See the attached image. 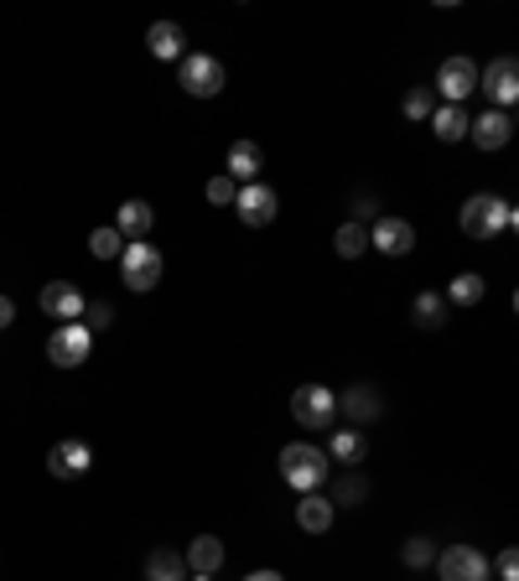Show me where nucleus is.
Wrapping results in <instances>:
<instances>
[{"mask_svg": "<svg viewBox=\"0 0 519 581\" xmlns=\"http://www.w3.org/2000/svg\"><path fill=\"white\" fill-rule=\"evenodd\" d=\"M328 467H332L328 452H317V446H307V442L281 446V478L296 493H317V489H322V483H328Z\"/></svg>", "mask_w": 519, "mask_h": 581, "instance_id": "1", "label": "nucleus"}, {"mask_svg": "<svg viewBox=\"0 0 519 581\" xmlns=\"http://www.w3.org/2000/svg\"><path fill=\"white\" fill-rule=\"evenodd\" d=\"M457 224L468 239H498V233L509 229V203L498 198V192H472L463 213H457Z\"/></svg>", "mask_w": 519, "mask_h": 581, "instance_id": "2", "label": "nucleus"}, {"mask_svg": "<svg viewBox=\"0 0 519 581\" xmlns=\"http://www.w3.org/2000/svg\"><path fill=\"white\" fill-rule=\"evenodd\" d=\"M162 250H151L145 239H136V244H125V255H119V280L136 291V296H145V291H156V280H162Z\"/></svg>", "mask_w": 519, "mask_h": 581, "instance_id": "3", "label": "nucleus"}, {"mask_svg": "<svg viewBox=\"0 0 519 581\" xmlns=\"http://www.w3.org/2000/svg\"><path fill=\"white\" fill-rule=\"evenodd\" d=\"M89 353H94V332H89V323H63L48 338V358L58 364V369H78V364H89Z\"/></svg>", "mask_w": 519, "mask_h": 581, "instance_id": "4", "label": "nucleus"}, {"mask_svg": "<svg viewBox=\"0 0 519 581\" xmlns=\"http://www.w3.org/2000/svg\"><path fill=\"white\" fill-rule=\"evenodd\" d=\"M291 416L302 420L307 431H328L332 420H338V395H332L328 384H302L291 395Z\"/></svg>", "mask_w": 519, "mask_h": 581, "instance_id": "5", "label": "nucleus"}, {"mask_svg": "<svg viewBox=\"0 0 519 581\" xmlns=\"http://www.w3.org/2000/svg\"><path fill=\"white\" fill-rule=\"evenodd\" d=\"M494 571V560L483 556L478 545H447V551H436V577L442 581H489Z\"/></svg>", "mask_w": 519, "mask_h": 581, "instance_id": "6", "label": "nucleus"}, {"mask_svg": "<svg viewBox=\"0 0 519 581\" xmlns=\"http://www.w3.org/2000/svg\"><path fill=\"white\" fill-rule=\"evenodd\" d=\"M478 89L489 93V104L509 115V104H519V58H494L478 73Z\"/></svg>", "mask_w": 519, "mask_h": 581, "instance_id": "7", "label": "nucleus"}, {"mask_svg": "<svg viewBox=\"0 0 519 581\" xmlns=\"http://www.w3.org/2000/svg\"><path fill=\"white\" fill-rule=\"evenodd\" d=\"M182 89H188L192 99L224 93V63L208 58V52H188V58H182Z\"/></svg>", "mask_w": 519, "mask_h": 581, "instance_id": "8", "label": "nucleus"}, {"mask_svg": "<svg viewBox=\"0 0 519 581\" xmlns=\"http://www.w3.org/2000/svg\"><path fill=\"white\" fill-rule=\"evenodd\" d=\"M37 306H42L48 317H58V327H63V323H78V317L89 312L84 291H78L73 280H48V286H42V296H37Z\"/></svg>", "mask_w": 519, "mask_h": 581, "instance_id": "9", "label": "nucleus"}, {"mask_svg": "<svg viewBox=\"0 0 519 581\" xmlns=\"http://www.w3.org/2000/svg\"><path fill=\"white\" fill-rule=\"evenodd\" d=\"M239 218L250 224V229H265V224H276V213H281V198L270 192L265 182H250V187H239Z\"/></svg>", "mask_w": 519, "mask_h": 581, "instance_id": "10", "label": "nucleus"}, {"mask_svg": "<svg viewBox=\"0 0 519 581\" xmlns=\"http://www.w3.org/2000/svg\"><path fill=\"white\" fill-rule=\"evenodd\" d=\"M436 89L447 104H468V93L478 89V68H472V58H447L442 68H436Z\"/></svg>", "mask_w": 519, "mask_h": 581, "instance_id": "11", "label": "nucleus"}, {"mask_svg": "<svg viewBox=\"0 0 519 581\" xmlns=\"http://www.w3.org/2000/svg\"><path fill=\"white\" fill-rule=\"evenodd\" d=\"M94 467V446L78 442V437H68V442H58L48 452V472L52 478H84Z\"/></svg>", "mask_w": 519, "mask_h": 581, "instance_id": "12", "label": "nucleus"}, {"mask_svg": "<svg viewBox=\"0 0 519 581\" xmlns=\"http://www.w3.org/2000/svg\"><path fill=\"white\" fill-rule=\"evenodd\" d=\"M369 244H375L379 255L401 260L416 250V229L405 224V218H375V229H369Z\"/></svg>", "mask_w": 519, "mask_h": 581, "instance_id": "13", "label": "nucleus"}, {"mask_svg": "<svg viewBox=\"0 0 519 581\" xmlns=\"http://www.w3.org/2000/svg\"><path fill=\"white\" fill-rule=\"evenodd\" d=\"M468 136L478 151H504L509 146V136H515V119L504 115V110H489V115H478L468 125Z\"/></svg>", "mask_w": 519, "mask_h": 581, "instance_id": "14", "label": "nucleus"}, {"mask_svg": "<svg viewBox=\"0 0 519 581\" xmlns=\"http://www.w3.org/2000/svg\"><path fill=\"white\" fill-rule=\"evenodd\" d=\"M145 47H151V58H162V63L188 58V37H182V26L177 22H156L151 31H145Z\"/></svg>", "mask_w": 519, "mask_h": 581, "instance_id": "15", "label": "nucleus"}, {"mask_svg": "<svg viewBox=\"0 0 519 581\" xmlns=\"http://www.w3.org/2000/svg\"><path fill=\"white\" fill-rule=\"evenodd\" d=\"M151 224H156V213H151V203H141V198L119 203L115 229H119V239H125V244H136V239H145V233H151Z\"/></svg>", "mask_w": 519, "mask_h": 581, "instance_id": "16", "label": "nucleus"}, {"mask_svg": "<svg viewBox=\"0 0 519 581\" xmlns=\"http://www.w3.org/2000/svg\"><path fill=\"white\" fill-rule=\"evenodd\" d=\"M332 514H338V504H332V498H322V493H302V504H296V525H302L307 535H328Z\"/></svg>", "mask_w": 519, "mask_h": 581, "instance_id": "17", "label": "nucleus"}, {"mask_svg": "<svg viewBox=\"0 0 519 581\" xmlns=\"http://www.w3.org/2000/svg\"><path fill=\"white\" fill-rule=\"evenodd\" d=\"M224 166H229V177H235V182L250 187L260 177V166H265V151H260L255 140H235V146H229V162H224Z\"/></svg>", "mask_w": 519, "mask_h": 581, "instance_id": "18", "label": "nucleus"}, {"mask_svg": "<svg viewBox=\"0 0 519 581\" xmlns=\"http://www.w3.org/2000/svg\"><path fill=\"white\" fill-rule=\"evenodd\" d=\"M218 566H224V540L218 535H198L188 545V571L192 577H218Z\"/></svg>", "mask_w": 519, "mask_h": 581, "instance_id": "19", "label": "nucleus"}, {"mask_svg": "<svg viewBox=\"0 0 519 581\" xmlns=\"http://www.w3.org/2000/svg\"><path fill=\"white\" fill-rule=\"evenodd\" d=\"M338 405H343V416L358 420V426H369V420L384 416V400H379L369 384H354V390H343V400H338Z\"/></svg>", "mask_w": 519, "mask_h": 581, "instance_id": "20", "label": "nucleus"}, {"mask_svg": "<svg viewBox=\"0 0 519 581\" xmlns=\"http://www.w3.org/2000/svg\"><path fill=\"white\" fill-rule=\"evenodd\" d=\"M145 581H188V556L156 545V551L145 556Z\"/></svg>", "mask_w": 519, "mask_h": 581, "instance_id": "21", "label": "nucleus"}, {"mask_svg": "<svg viewBox=\"0 0 519 581\" xmlns=\"http://www.w3.org/2000/svg\"><path fill=\"white\" fill-rule=\"evenodd\" d=\"M468 104H436V115H431V130H436V140H463L468 136Z\"/></svg>", "mask_w": 519, "mask_h": 581, "instance_id": "22", "label": "nucleus"}, {"mask_svg": "<svg viewBox=\"0 0 519 581\" xmlns=\"http://www.w3.org/2000/svg\"><path fill=\"white\" fill-rule=\"evenodd\" d=\"M410 317H416V327L436 332V327L447 323V296H436V291H421V296L410 302Z\"/></svg>", "mask_w": 519, "mask_h": 581, "instance_id": "23", "label": "nucleus"}, {"mask_svg": "<svg viewBox=\"0 0 519 581\" xmlns=\"http://www.w3.org/2000/svg\"><path fill=\"white\" fill-rule=\"evenodd\" d=\"M332 250L343 260H358L364 250H369V229L358 224V218H349V224H338V233H332Z\"/></svg>", "mask_w": 519, "mask_h": 581, "instance_id": "24", "label": "nucleus"}, {"mask_svg": "<svg viewBox=\"0 0 519 581\" xmlns=\"http://www.w3.org/2000/svg\"><path fill=\"white\" fill-rule=\"evenodd\" d=\"M401 110H405V119H431L436 115V89H431V84H416V89L401 99Z\"/></svg>", "mask_w": 519, "mask_h": 581, "instance_id": "25", "label": "nucleus"}, {"mask_svg": "<svg viewBox=\"0 0 519 581\" xmlns=\"http://www.w3.org/2000/svg\"><path fill=\"white\" fill-rule=\"evenodd\" d=\"M328 457H338V463H358V457H364V437L349 431V426H338L332 442H328Z\"/></svg>", "mask_w": 519, "mask_h": 581, "instance_id": "26", "label": "nucleus"}, {"mask_svg": "<svg viewBox=\"0 0 519 581\" xmlns=\"http://www.w3.org/2000/svg\"><path fill=\"white\" fill-rule=\"evenodd\" d=\"M401 560L410 566V571H426V566H436V545H431L426 535H410L401 545Z\"/></svg>", "mask_w": 519, "mask_h": 581, "instance_id": "27", "label": "nucleus"}, {"mask_svg": "<svg viewBox=\"0 0 519 581\" xmlns=\"http://www.w3.org/2000/svg\"><path fill=\"white\" fill-rule=\"evenodd\" d=\"M447 302L478 306V302H483V276H472V270H468V276H457V280L447 286Z\"/></svg>", "mask_w": 519, "mask_h": 581, "instance_id": "28", "label": "nucleus"}, {"mask_svg": "<svg viewBox=\"0 0 519 581\" xmlns=\"http://www.w3.org/2000/svg\"><path fill=\"white\" fill-rule=\"evenodd\" d=\"M89 250H94V260H119L125 255V239H119V229H94L89 233Z\"/></svg>", "mask_w": 519, "mask_h": 581, "instance_id": "29", "label": "nucleus"}, {"mask_svg": "<svg viewBox=\"0 0 519 581\" xmlns=\"http://www.w3.org/2000/svg\"><path fill=\"white\" fill-rule=\"evenodd\" d=\"M208 203H218V209H224V203H239V187H235L229 172H218V177L208 182Z\"/></svg>", "mask_w": 519, "mask_h": 581, "instance_id": "30", "label": "nucleus"}, {"mask_svg": "<svg viewBox=\"0 0 519 581\" xmlns=\"http://www.w3.org/2000/svg\"><path fill=\"white\" fill-rule=\"evenodd\" d=\"M364 493H369V483H364V478H343V483H338V493H332V504H349V509H354V504H364Z\"/></svg>", "mask_w": 519, "mask_h": 581, "instance_id": "31", "label": "nucleus"}, {"mask_svg": "<svg viewBox=\"0 0 519 581\" xmlns=\"http://www.w3.org/2000/svg\"><path fill=\"white\" fill-rule=\"evenodd\" d=\"M494 571H498L504 581H519V545H504V551H498Z\"/></svg>", "mask_w": 519, "mask_h": 581, "instance_id": "32", "label": "nucleus"}, {"mask_svg": "<svg viewBox=\"0 0 519 581\" xmlns=\"http://www.w3.org/2000/svg\"><path fill=\"white\" fill-rule=\"evenodd\" d=\"M115 323V312H110V306L99 302V306H89V332H99V327H110Z\"/></svg>", "mask_w": 519, "mask_h": 581, "instance_id": "33", "label": "nucleus"}, {"mask_svg": "<svg viewBox=\"0 0 519 581\" xmlns=\"http://www.w3.org/2000/svg\"><path fill=\"white\" fill-rule=\"evenodd\" d=\"M16 323V306H11V296H0V327Z\"/></svg>", "mask_w": 519, "mask_h": 581, "instance_id": "34", "label": "nucleus"}, {"mask_svg": "<svg viewBox=\"0 0 519 581\" xmlns=\"http://www.w3.org/2000/svg\"><path fill=\"white\" fill-rule=\"evenodd\" d=\"M244 581H286V577H281V571H250Z\"/></svg>", "mask_w": 519, "mask_h": 581, "instance_id": "35", "label": "nucleus"}, {"mask_svg": "<svg viewBox=\"0 0 519 581\" xmlns=\"http://www.w3.org/2000/svg\"><path fill=\"white\" fill-rule=\"evenodd\" d=\"M509 229L519 233V203H515V209H509Z\"/></svg>", "mask_w": 519, "mask_h": 581, "instance_id": "36", "label": "nucleus"}, {"mask_svg": "<svg viewBox=\"0 0 519 581\" xmlns=\"http://www.w3.org/2000/svg\"><path fill=\"white\" fill-rule=\"evenodd\" d=\"M192 581H213V577H192Z\"/></svg>", "mask_w": 519, "mask_h": 581, "instance_id": "37", "label": "nucleus"}, {"mask_svg": "<svg viewBox=\"0 0 519 581\" xmlns=\"http://www.w3.org/2000/svg\"><path fill=\"white\" fill-rule=\"evenodd\" d=\"M515 312H519V291H515Z\"/></svg>", "mask_w": 519, "mask_h": 581, "instance_id": "38", "label": "nucleus"}]
</instances>
